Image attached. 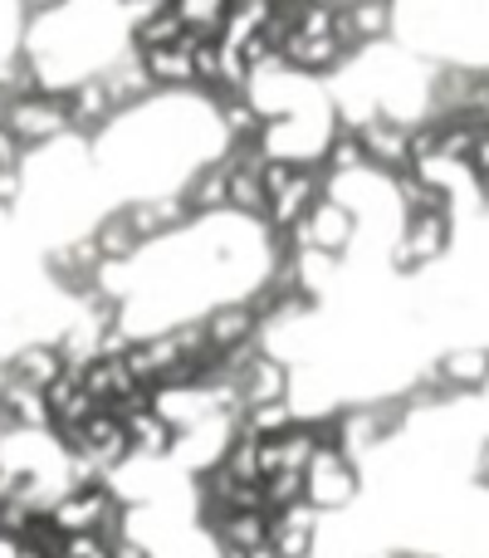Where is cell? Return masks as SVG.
Wrapping results in <instances>:
<instances>
[{"mask_svg": "<svg viewBox=\"0 0 489 558\" xmlns=\"http://www.w3.org/2000/svg\"><path fill=\"white\" fill-rule=\"evenodd\" d=\"M451 235H455L451 211L402 216V231H396V245H392V270L416 275V270H426V265H436L445 251H451Z\"/></svg>", "mask_w": 489, "mask_h": 558, "instance_id": "obj_2", "label": "cell"}, {"mask_svg": "<svg viewBox=\"0 0 489 558\" xmlns=\"http://www.w3.org/2000/svg\"><path fill=\"white\" fill-rule=\"evenodd\" d=\"M5 373H10V383H25V387L45 392V387L64 373V357H59L54 343H25L5 357Z\"/></svg>", "mask_w": 489, "mask_h": 558, "instance_id": "obj_12", "label": "cell"}, {"mask_svg": "<svg viewBox=\"0 0 489 558\" xmlns=\"http://www.w3.org/2000/svg\"><path fill=\"white\" fill-rule=\"evenodd\" d=\"M363 490V465L353 456H343L338 446H318L314 461L304 465V500L314 505L318 514L347 510Z\"/></svg>", "mask_w": 489, "mask_h": 558, "instance_id": "obj_1", "label": "cell"}, {"mask_svg": "<svg viewBox=\"0 0 489 558\" xmlns=\"http://www.w3.org/2000/svg\"><path fill=\"white\" fill-rule=\"evenodd\" d=\"M294 422H298V407L294 402H265V407H249V412H241V426H245V432H255L259 441L289 432Z\"/></svg>", "mask_w": 489, "mask_h": 558, "instance_id": "obj_18", "label": "cell"}, {"mask_svg": "<svg viewBox=\"0 0 489 558\" xmlns=\"http://www.w3.org/2000/svg\"><path fill=\"white\" fill-rule=\"evenodd\" d=\"M5 128L20 137V147H45L54 143V137L69 133V113H64V94H49V88H39V94L29 98H15V104L5 108Z\"/></svg>", "mask_w": 489, "mask_h": 558, "instance_id": "obj_3", "label": "cell"}, {"mask_svg": "<svg viewBox=\"0 0 489 558\" xmlns=\"http://www.w3.org/2000/svg\"><path fill=\"white\" fill-rule=\"evenodd\" d=\"M347 59V49L338 45L333 35H318V29H294V35L284 39V64L294 69V74H328V69H338Z\"/></svg>", "mask_w": 489, "mask_h": 558, "instance_id": "obj_8", "label": "cell"}, {"mask_svg": "<svg viewBox=\"0 0 489 558\" xmlns=\"http://www.w3.org/2000/svg\"><path fill=\"white\" fill-rule=\"evenodd\" d=\"M127 441H133L137 461L162 465V461H172V456H176V432L152 412V407H143V412L127 416Z\"/></svg>", "mask_w": 489, "mask_h": 558, "instance_id": "obj_10", "label": "cell"}, {"mask_svg": "<svg viewBox=\"0 0 489 558\" xmlns=\"http://www.w3.org/2000/svg\"><path fill=\"white\" fill-rule=\"evenodd\" d=\"M143 69H147V78H152V88L162 94V88H196V78H192V54H186V45L176 39V45H167V49H143Z\"/></svg>", "mask_w": 489, "mask_h": 558, "instance_id": "obj_14", "label": "cell"}, {"mask_svg": "<svg viewBox=\"0 0 489 558\" xmlns=\"http://www.w3.org/2000/svg\"><path fill=\"white\" fill-rule=\"evenodd\" d=\"M84 387H88V397H94L103 412H118L127 397L143 392V383L133 377V367H127L123 357H94V363L84 367Z\"/></svg>", "mask_w": 489, "mask_h": 558, "instance_id": "obj_7", "label": "cell"}, {"mask_svg": "<svg viewBox=\"0 0 489 558\" xmlns=\"http://www.w3.org/2000/svg\"><path fill=\"white\" fill-rule=\"evenodd\" d=\"M206 328V343L216 348V353H235V348H249L259 343V314L249 299H231V304H216L211 314L201 318Z\"/></svg>", "mask_w": 489, "mask_h": 558, "instance_id": "obj_5", "label": "cell"}, {"mask_svg": "<svg viewBox=\"0 0 489 558\" xmlns=\"http://www.w3.org/2000/svg\"><path fill=\"white\" fill-rule=\"evenodd\" d=\"M269 549L274 558H314L318 554V510L314 505H294L284 514H269Z\"/></svg>", "mask_w": 489, "mask_h": 558, "instance_id": "obj_6", "label": "cell"}, {"mask_svg": "<svg viewBox=\"0 0 489 558\" xmlns=\"http://www.w3.org/2000/svg\"><path fill=\"white\" fill-rule=\"evenodd\" d=\"M206 534H211V544H225V549H259V544H269V514L265 510H231L221 514V520L201 524Z\"/></svg>", "mask_w": 489, "mask_h": 558, "instance_id": "obj_11", "label": "cell"}, {"mask_svg": "<svg viewBox=\"0 0 489 558\" xmlns=\"http://www.w3.org/2000/svg\"><path fill=\"white\" fill-rule=\"evenodd\" d=\"M5 167H25V147H20V137L5 128V118H0V172Z\"/></svg>", "mask_w": 489, "mask_h": 558, "instance_id": "obj_21", "label": "cell"}, {"mask_svg": "<svg viewBox=\"0 0 489 558\" xmlns=\"http://www.w3.org/2000/svg\"><path fill=\"white\" fill-rule=\"evenodd\" d=\"M94 245H98V255H103V265H127L143 251V241H137V231L123 221V211L103 216V221L94 226Z\"/></svg>", "mask_w": 489, "mask_h": 558, "instance_id": "obj_15", "label": "cell"}, {"mask_svg": "<svg viewBox=\"0 0 489 558\" xmlns=\"http://www.w3.org/2000/svg\"><path fill=\"white\" fill-rule=\"evenodd\" d=\"M59 558H113V544L103 534H64Z\"/></svg>", "mask_w": 489, "mask_h": 558, "instance_id": "obj_20", "label": "cell"}, {"mask_svg": "<svg viewBox=\"0 0 489 558\" xmlns=\"http://www.w3.org/2000/svg\"><path fill=\"white\" fill-rule=\"evenodd\" d=\"M259 500H265V514H284L294 505H304V471H274L259 481Z\"/></svg>", "mask_w": 489, "mask_h": 558, "instance_id": "obj_17", "label": "cell"}, {"mask_svg": "<svg viewBox=\"0 0 489 558\" xmlns=\"http://www.w3.org/2000/svg\"><path fill=\"white\" fill-rule=\"evenodd\" d=\"M245 558H274V549H269V544H259V549H249Z\"/></svg>", "mask_w": 489, "mask_h": 558, "instance_id": "obj_24", "label": "cell"}, {"mask_svg": "<svg viewBox=\"0 0 489 558\" xmlns=\"http://www.w3.org/2000/svg\"><path fill=\"white\" fill-rule=\"evenodd\" d=\"M357 137H363V153H367V172L387 177V182L412 172V123L377 113L372 123L357 128Z\"/></svg>", "mask_w": 489, "mask_h": 558, "instance_id": "obj_4", "label": "cell"}, {"mask_svg": "<svg viewBox=\"0 0 489 558\" xmlns=\"http://www.w3.org/2000/svg\"><path fill=\"white\" fill-rule=\"evenodd\" d=\"M231 172H225V157H216V162H206V167H196V177L182 186V202H186V211L192 216H221L225 206H231Z\"/></svg>", "mask_w": 489, "mask_h": 558, "instance_id": "obj_9", "label": "cell"}, {"mask_svg": "<svg viewBox=\"0 0 489 558\" xmlns=\"http://www.w3.org/2000/svg\"><path fill=\"white\" fill-rule=\"evenodd\" d=\"M225 5H231V0H172V10L182 15V25L192 29V35H211V39L225 20Z\"/></svg>", "mask_w": 489, "mask_h": 558, "instance_id": "obj_19", "label": "cell"}, {"mask_svg": "<svg viewBox=\"0 0 489 558\" xmlns=\"http://www.w3.org/2000/svg\"><path fill=\"white\" fill-rule=\"evenodd\" d=\"M470 172L480 177V186H489V128L475 137V153H470Z\"/></svg>", "mask_w": 489, "mask_h": 558, "instance_id": "obj_22", "label": "cell"}, {"mask_svg": "<svg viewBox=\"0 0 489 558\" xmlns=\"http://www.w3.org/2000/svg\"><path fill=\"white\" fill-rule=\"evenodd\" d=\"M182 35H186L182 15H176L172 5H162V10H152V15H143L133 25V49L137 54H143V49H167V45H176Z\"/></svg>", "mask_w": 489, "mask_h": 558, "instance_id": "obj_16", "label": "cell"}, {"mask_svg": "<svg viewBox=\"0 0 489 558\" xmlns=\"http://www.w3.org/2000/svg\"><path fill=\"white\" fill-rule=\"evenodd\" d=\"M436 373L445 377L455 397L461 392H485L489 383V348H451V353L436 363Z\"/></svg>", "mask_w": 489, "mask_h": 558, "instance_id": "obj_13", "label": "cell"}, {"mask_svg": "<svg viewBox=\"0 0 489 558\" xmlns=\"http://www.w3.org/2000/svg\"><path fill=\"white\" fill-rule=\"evenodd\" d=\"M475 475H480V485H489V441L480 446V461H475Z\"/></svg>", "mask_w": 489, "mask_h": 558, "instance_id": "obj_23", "label": "cell"}]
</instances>
